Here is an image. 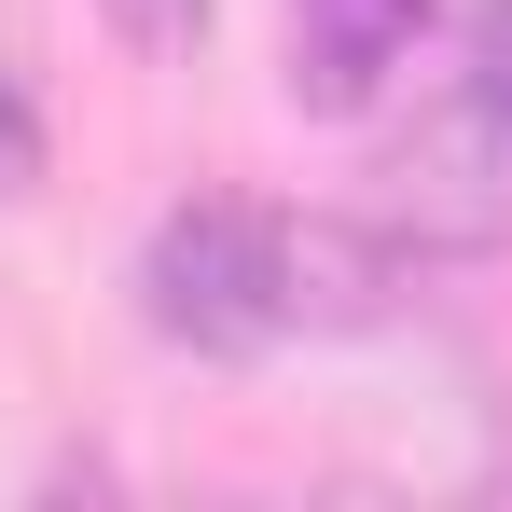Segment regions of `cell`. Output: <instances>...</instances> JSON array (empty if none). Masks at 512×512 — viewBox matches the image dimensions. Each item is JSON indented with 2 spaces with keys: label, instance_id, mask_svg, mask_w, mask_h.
Returning <instances> with one entry per match:
<instances>
[{
  "label": "cell",
  "instance_id": "6da1fadb",
  "mask_svg": "<svg viewBox=\"0 0 512 512\" xmlns=\"http://www.w3.org/2000/svg\"><path fill=\"white\" fill-rule=\"evenodd\" d=\"M139 319L180 346V360H263L291 333V291H277V222L236 208V194H194L153 222L139 250Z\"/></svg>",
  "mask_w": 512,
  "mask_h": 512
},
{
  "label": "cell",
  "instance_id": "7a4b0ae2",
  "mask_svg": "<svg viewBox=\"0 0 512 512\" xmlns=\"http://www.w3.org/2000/svg\"><path fill=\"white\" fill-rule=\"evenodd\" d=\"M374 222L402 250H512V97L457 84L374 153Z\"/></svg>",
  "mask_w": 512,
  "mask_h": 512
},
{
  "label": "cell",
  "instance_id": "3957f363",
  "mask_svg": "<svg viewBox=\"0 0 512 512\" xmlns=\"http://www.w3.org/2000/svg\"><path fill=\"white\" fill-rule=\"evenodd\" d=\"M429 0H291V111H374V84L416 56Z\"/></svg>",
  "mask_w": 512,
  "mask_h": 512
},
{
  "label": "cell",
  "instance_id": "277c9868",
  "mask_svg": "<svg viewBox=\"0 0 512 512\" xmlns=\"http://www.w3.org/2000/svg\"><path fill=\"white\" fill-rule=\"evenodd\" d=\"M402 263L416 250L388 222H277V291H291L305 333H374L388 291H402Z\"/></svg>",
  "mask_w": 512,
  "mask_h": 512
},
{
  "label": "cell",
  "instance_id": "5b68a950",
  "mask_svg": "<svg viewBox=\"0 0 512 512\" xmlns=\"http://www.w3.org/2000/svg\"><path fill=\"white\" fill-rule=\"evenodd\" d=\"M97 14H111V28H125V42H139V56H194V42H208V14H222V0H97Z\"/></svg>",
  "mask_w": 512,
  "mask_h": 512
},
{
  "label": "cell",
  "instance_id": "8992f818",
  "mask_svg": "<svg viewBox=\"0 0 512 512\" xmlns=\"http://www.w3.org/2000/svg\"><path fill=\"white\" fill-rule=\"evenodd\" d=\"M457 70L485 97H512V0H471V28H457Z\"/></svg>",
  "mask_w": 512,
  "mask_h": 512
}]
</instances>
